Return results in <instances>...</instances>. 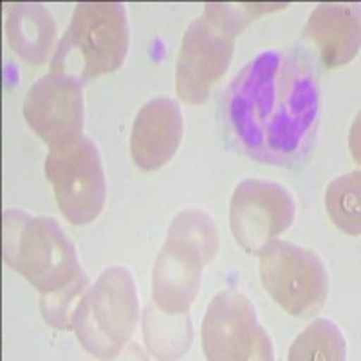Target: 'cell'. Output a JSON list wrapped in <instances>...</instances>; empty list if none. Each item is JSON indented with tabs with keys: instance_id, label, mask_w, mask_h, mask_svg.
I'll list each match as a JSON object with an SVG mask.
<instances>
[{
	"instance_id": "cell-1",
	"label": "cell",
	"mask_w": 361,
	"mask_h": 361,
	"mask_svg": "<svg viewBox=\"0 0 361 361\" xmlns=\"http://www.w3.org/2000/svg\"><path fill=\"white\" fill-rule=\"evenodd\" d=\"M320 116L312 67L295 53L267 49L235 76L224 119L244 154L271 164L293 163L304 152Z\"/></svg>"
},
{
	"instance_id": "cell-2",
	"label": "cell",
	"mask_w": 361,
	"mask_h": 361,
	"mask_svg": "<svg viewBox=\"0 0 361 361\" xmlns=\"http://www.w3.org/2000/svg\"><path fill=\"white\" fill-rule=\"evenodd\" d=\"M282 4H204L186 29L176 67L177 94L190 105H202L230 67L237 37L253 18Z\"/></svg>"
},
{
	"instance_id": "cell-3",
	"label": "cell",
	"mask_w": 361,
	"mask_h": 361,
	"mask_svg": "<svg viewBox=\"0 0 361 361\" xmlns=\"http://www.w3.org/2000/svg\"><path fill=\"white\" fill-rule=\"evenodd\" d=\"M217 251L219 230L214 219L197 208L177 214L154 264V304L169 314L188 312L201 289L202 269Z\"/></svg>"
},
{
	"instance_id": "cell-4",
	"label": "cell",
	"mask_w": 361,
	"mask_h": 361,
	"mask_svg": "<svg viewBox=\"0 0 361 361\" xmlns=\"http://www.w3.org/2000/svg\"><path fill=\"white\" fill-rule=\"evenodd\" d=\"M130 45L121 2H80L51 58V73L87 83L123 66Z\"/></svg>"
},
{
	"instance_id": "cell-5",
	"label": "cell",
	"mask_w": 361,
	"mask_h": 361,
	"mask_svg": "<svg viewBox=\"0 0 361 361\" xmlns=\"http://www.w3.org/2000/svg\"><path fill=\"white\" fill-rule=\"evenodd\" d=\"M2 257L33 288L56 291L80 273L73 243L53 217L35 215L18 208L2 214Z\"/></svg>"
},
{
	"instance_id": "cell-6",
	"label": "cell",
	"mask_w": 361,
	"mask_h": 361,
	"mask_svg": "<svg viewBox=\"0 0 361 361\" xmlns=\"http://www.w3.org/2000/svg\"><path fill=\"white\" fill-rule=\"evenodd\" d=\"M140 318V296L125 266L103 271L85 291L73 320L80 345L99 360L114 357L132 338Z\"/></svg>"
},
{
	"instance_id": "cell-7",
	"label": "cell",
	"mask_w": 361,
	"mask_h": 361,
	"mask_svg": "<svg viewBox=\"0 0 361 361\" xmlns=\"http://www.w3.org/2000/svg\"><path fill=\"white\" fill-rule=\"evenodd\" d=\"M259 257L264 289L283 311L296 318H309L324 307L329 271L316 251L275 238Z\"/></svg>"
},
{
	"instance_id": "cell-8",
	"label": "cell",
	"mask_w": 361,
	"mask_h": 361,
	"mask_svg": "<svg viewBox=\"0 0 361 361\" xmlns=\"http://www.w3.org/2000/svg\"><path fill=\"white\" fill-rule=\"evenodd\" d=\"M45 176L67 221L82 226L98 219L107 199V183L98 147L89 137L49 148Z\"/></svg>"
},
{
	"instance_id": "cell-9",
	"label": "cell",
	"mask_w": 361,
	"mask_h": 361,
	"mask_svg": "<svg viewBox=\"0 0 361 361\" xmlns=\"http://www.w3.org/2000/svg\"><path fill=\"white\" fill-rule=\"evenodd\" d=\"M202 350L212 361L275 360L273 340L262 327L253 302L228 289L209 302L201 327Z\"/></svg>"
},
{
	"instance_id": "cell-10",
	"label": "cell",
	"mask_w": 361,
	"mask_h": 361,
	"mask_svg": "<svg viewBox=\"0 0 361 361\" xmlns=\"http://www.w3.org/2000/svg\"><path fill=\"white\" fill-rule=\"evenodd\" d=\"M296 204L288 188L264 179H246L235 188L230 226L246 253L259 255L295 221Z\"/></svg>"
},
{
	"instance_id": "cell-11",
	"label": "cell",
	"mask_w": 361,
	"mask_h": 361,
	"mask_svg": "<svg viewBox=\"0 0 361 361\" xmlns=\"http://www.w3.org/2000/svg\"><path fill=\"white\" fill-rule=\"evenodd\" d=\"M22 112L49 148L73 143L82 137L85 121L83 83L63 74H45L27 90Z\"/></svg>"
},
{
	"instance_id": "cell-12",
	"label": "cell",
	"mask_w": 361,
	"mask_h": 361,
	"mask_svg": "<svg viewBox=\"0 0 361 361\" xmlns=\"http://www.w3.org/2000/svg\"><path fill=\"white\" fill-rule=\"evenodd\" d=\"M185 132L179 105L170 98L148 102L134 119L130 134V152L141 170L152 172L176 156Z\"/></svg>"
},
{
	"instance_id": "cell-13",
	"label": "cell",
	"mask_w": 361,
	"mask_h": 361,
	"mask_svg": "<svg viewBox=\"0 0 361 361\" xmlns=\"http://www.w3.org/2000/svg\"><path fill=\"white\" fill-rule=\"evenodd\" d=\"M360 6L325 2L311 13L304 37L316 47L325 67H341L360 53Z\"/></svg>"
},
{
	"instance_id": "cell-14",
	"label": "cell",
	"mask_w": 361,
	"mask_h": 361,
	"mask_svg": "<svg viewBox=\"0 0 361 361\" xmlns=\"http://www.w3.org/2000/svg\"><path fill=\"white\" fill-rule=\"evenodd\" d=\"M9 47L24 62L40 66L49 58L56 38V22L47 8L33 2L13 6L6 18Z\"/></svg>"
},
{
	"instance_id": "cell-15",
	"label": "cell",
	"mask_w": 361,
	"mask_h": 361,
	"mask_svg": "<svg viewBox=\"0 0 361 361\" xmlns=\"http://www.w3.org/2000/svg\"><path fill=\"white\" fill-rule=\"evenodd\" d=\"M145 343L159 360H176L185 356L192 343L190 314H169L156 304H148L143 322Z\"/></svg>"
},
{
	"instance_id": "cell-16",
	"label": "cell",
	"mask_w": 361,
	"mask_h": 361,
	"mask_svg": "<svg viewBox=\"0 0 361 361\" xmlns=\"http://www.w3.org/2000/svg\"><path fill=\"white\" fill-rule=\"evenodd\" d=\"M288 357L291 361H343L347 360V341L334 322L320 318L296 336Z\"/></svg>"
},
{
	"instance_id": "cell-17",
	"label": "cell",
	"mask_w": 361,
	"mask_h": 361,
	"mask_svg": "<svg viewBox=\"0 0 361 361\" xmlns=\"http://www.w3.org/2000/svg\"><path fill=\"white\" fill-rule=\"evenodd\" d=\"M325 206L331 221L345 233L357 237L361 231V173H343L331 180L325 192Z\"/></svg>"
},
{
	"instance_id": "cell-18",
	"label": "cell",
	"mask_w": 361,
	"mask_h": 361,
	"mask_svg": "<svg viewBox=\"0 0 361 361\" xmlns=\"http://www.w3.org/2000/svg\"><path fill=\"white\" fill-rule=\"evenodd\" d=\"M87 288H89V279L83 269H80L78 275L66 286L56 291L44 293L40 298V311L44 320L51 327L60 329V331L73 329L74 314H76V309H78Z\"/></svg>"
}]
</instances>
